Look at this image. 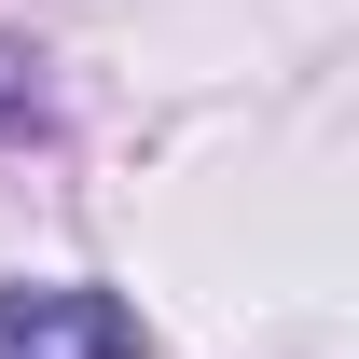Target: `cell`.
<instances>
[{"label":"cell","mask_w":359,"mask_h":359,"mask_svg":"<svg viewBox=\"0 0 359 359\" xmlns=\"http://www.w3.org/2000/svg\"><path fill=\"white\" fill-rule=\"evenodd\" d=\"M0 359H152L111 290H0Z\"/></svg>","instance_id":"1"}]
</instances>
